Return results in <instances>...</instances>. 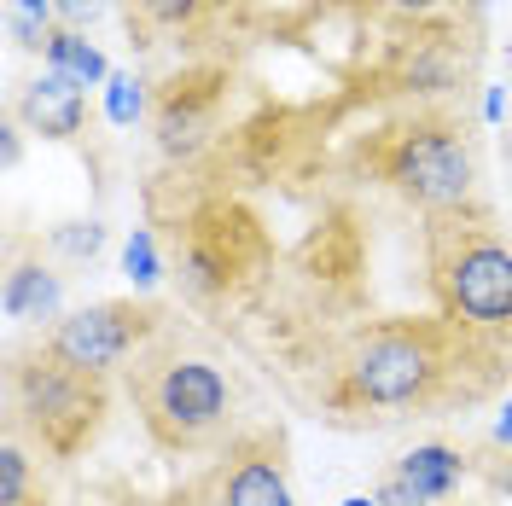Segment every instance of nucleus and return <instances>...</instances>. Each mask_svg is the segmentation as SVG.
Returning a JSON list of instances; mask_svg holds the SVG:
<instances>
[{
    "instance_id": "nucleus-1",
    "label": "nucleus",
    "mask_w": 512,
    "mask_h": 506,
    "mask_svg": "<svg viewBox=\"0 0 512 506\" xmlns=\"http://www.w3.org/2000/svg\"><path fill=\"white\" fill-rule=\"evenodd\" d=\"M431 291L454 332L466 338H507L512 332V251L495 227L472 216H437L425 227Z\"/></svg>"
},
{
    "instance_id": "nucleus-2",
    "label": "nucleus",
    "mask_w": 512,
    "mask_h": 506,
    "mask_svg": "<svg viewBox=\"0 0 512 506\" xmlns=\"http://www.w3.org/2000/svg\"><path fill=\"white\" fill-rule=\"evenodd\" d=\"M367 169L431 222L478 210V152L466 123L454 117H414V123L384 128L367 152Z\"/></svg>"
},
{
    "instance_id": "nucleus-3",
    "label": "nucleus",
    "mask_w": 512,
    "mask_h": 506,
    "mask_svg": "<svg viewBox=\"0 0 512 506\" xmlns=\"http://www.w3.org/2000/svg\"><path fill=\"white\" fill-rule=\"evenodd\" d=\"M448 320H384L355 332L338 367V408H419L448 373Z\"/></svg>"
},
{
    "instance_id": "nucleus-4",
    "label": "nucleus",
    "mask_w": 512,
    "mask_h": 506,
    "mask_svg": "<svg viewBox=\"0 0 512 506\" xmlns=\"http://www.w3.org/2000/svg\"><path fill=\"white\" fill-rule=\"evenodd\" d=\"M128 390L140 402L146 431L163 448H204L233 413V390H227L222 367L204 355H181V349H152L128 367Z\"/></svg>"
},
{
    "instance_id": "nucleus-5",
    "label": "nucleus",
    "mask_w": 512,
    "mask_h": 506,
    "mask_svg": "<svg viewBox=\"0 0 512 506\" xmlns=\"http://www.w3.org/2000/svg\"><path fill=\"white\" fill-rule=\"evenodd\" d=\"M12 402H18V425H30L41 448L76 454L99 431L105 384L94 373H76V367H64V361L35 349V361H24L12 373Z\"/></svg>"
},
{
    "instance_id": "nucleus-6",
    "label": "nucleus",
    "mask_w": 512,
    "mask_h": 506,
    "mask_svg": "<svg viewBox=\"0 0 512 506\" xmlns=\"http://www.w3.org/2000/svg\"><path fill=\"white\" fill-rule=\"evenodd\" d=\"M158 332H163V315L152 303H88V309H70L64 320H53L41 332V355L105 379L111 367H123L128 355L140 344H152Z\"/></svg>"
},
{
    "instance_id": "nucleus-7",
    "label": "nucleus",
    "mask_w": 512,
    "mask_h": 506,
    "mask_svg": "<svg viewBox=\"0 0 512 506\" xmlns=\"http://www.w3.org/2000/svg\"><path fill=\"white\" fill-rule=\"evenodd\" d=\"M204 506H297L286 460H280V443H268V437L239 443L222 466L210 472Z\"/></svg>"
},
{
    "instance_id": "nucleus-8",
    "label": "nucleus",
    "mask_w": 512,
    "mask_h": 506,
    "mask_svg": "<svg viewBox=\"0 0 512 506\" xmlns=\"http://www.w3.org/2000/svg\"><path fill=\"white\" fill-rule=\"evenodd\" d=\"M460 477H466V454L460 448L419 443L384 472V483L373 495H379V506H443L460 489Z\"/></svg>"
},
{
    "instance_id": "nucleus-9",
    "label": "nucleus",
    "mask_w": 512,
    "mask_h": 506,
    "mask_svg": "<svg viewBox=\"0 0 512 506\" xmlns=\"http://www.w3.org/2000/svg\"><path fill=\"white\" fill-rule=\"evenodd\" d=\"M12 117L30 128V134H41V140H76L82 123H88V99H82V88H76L70 76H59V70L41 64V76H30V82L18 88Z\"/></svg>"
},
{
    "instance_id": "nucleus-10",
    "label": "nucleus",
    "mask_w": 512,
    "mask_h": 506,
    "mask_svg": "<svg viewBox=\"0 0 512 506\" xmlns=\"http://www.w3.org/2000/svg\"><path fill=\"white\" fill-rule=\"evenodd\" d=\"M152 134H158V152L163 158H198L216 134V99L192 94V88H169L152 111Z\"/></svg>"
},
{
    "instance_id": "nucleus-11",
    "label": "nucleus",
    "mask_w": 512,
    "mask_h": 506,
    "mask_svg": "<svg viewBox=\"0 0 512 506\" xmlns=\"http://www.w3.org/2000/svg\"><path fill=\"white\" fill-rule=\"evenodd\" d=\"M0 303H6V315L24 320V326H41V320H64V274L53 262H41V256H24L12 251L6 262V285H0Z\"/></svg>"
},
{
    "instance_id": "nucleus-12",
    "label": "nucleus",
    "mask_w": 512,
    "mask_h": 506,
    "mask_svg": "<svg viewBox=\"0 0 512 506\" xmlns=\"http://www.w3.org/2000/svg\"><path fill=\"white\" fill-rule=\"evenodd\" d=\"M41 64L47 70H59V76H70L76 88H94V82H111V64H105V53H99L94 41L82 30H53L47 35V47H41Z\"/></svg>"
},
{
    "instance_id": "nucleus-13",
    "label": "nucleus",
    "mask_w": 512,
    "mask_h": 506,
    "mask_svg": "<svg viewBox=\"0 0 512 506\" xmlns=\"http://www.w3.org/2000/svg\"><path fill=\"white\" fill-rule=\"evenodd\" d=\"M47 245L64 262H94L105 251V227L99 222H59V227H47Z\"/></svg>"
},
{
    "instance_id": "nucleus-14",
    "label": "nucleus",
    "mask_w": 512,
    "mask_h": 506,
    "mask_svg": "<svg viewBox=\"0 0 512 506\" xmlns=\"http://www.w3.org/2000/svg\"><path fill=\"white\" fill-rule=\"evenodd\" d=\"M123 268H128V280L140 285V291H146V285H158V280H163V262H158V239H152L146 227H134V239H128V245H123Z\"/></svg>"
},
{
    "instance_id": "nucleus-15",
    "label": "nucleus",
    "mask_w": 512,
    "mask_h": 506,
    "mask_svg": "<svg viewBox=\"0 0 512 506\" xmlns=\"http://www.w3.org/2000/svg\"><path fill=\"white\" fill-rule=\"evenodd\" d=\"M140 111H146V94H140V82H134V76H123V70H111V82H105V117L128 128L134 117H140Z\"/></svg>"
},
{
    "instance_id": "nucleus-16",
    "label": "nucleus",
    "mask_w": 512,
    "mask_h": 506,
    "mask_svg": "<svg viewBox=\"0 0 512 506\" xmlns=\"http://www.w3.org/2000/svg\"><path fill=\"white\" fill-rule=\"evenodd\" d=\"M198 6H204V0H128V12H140V18L158 24V30H175V24L198 18Z\"/></svg>"
},
{
    "instance_id": "nucleus-17",
    "label": "nucleus",
    "mask_w": 512,
    "mask_h": 506,
    "mask_svg": "<svg viewBox=\"0 0 512 506\" xmlns=\"http://www.w3.org/2000/svg\"><path fill=\"white\" fill-rule=\"evenodd\" d=\"M24 483H30V472H24V448L12 443L6 454H0V506H24Z\"/></svg>"
},
{
    "instance_id": "nucleus-18",
    "label": "nucleus",
    "mask_w": 512,
    "mask_h": 506,
    "mask_svg": "<svg viewBox=\"0 0 512 506\" xmlns=\"http://www.w3.org/2000/svg\"><path fill=\"white\" fill-rule=\"evenodd\" d=\"M105 18V0H59V24L64 30H88Z\"/></svg>"
},
{
    "instance_id": "nucleus-19",
    "label": "nucleus",
    "mask_w": 512,
    "mask_h": 506,
    "mask_svg": "<svg viewBox=\"0 0 512 506\" xmlns=\"http://www.w3.org/2000/svg\"><path fill=\"white\" fill-rule=\"evenodd\" d=\"M384 6H396V12H414V18H425V12H443V6H454V0H384Z\"/></svg>"
},
{
    "instance_id": "nucleus-20",
    "label": "nucleus",
    "mask_w": 512,
    "mask_h": 506,
    "mask_svg": "<svg viewBox=\"0 0 512 506\" xmlns=\"http://www.w3.org/2000/svg\"><path fill=\"white\" fill-rule=\"evenodd\" d=\"M495 443H507V448H512V402H507V413L495 419Z\"/></svg>"
},
{
    "instance_id": "nucleus-21",
    "label": "nucleus",
    "mask_w": 512,
    "mask_h": 506,
    "mask_svg": "<svg viewBox=\"0 0 512 506\" xmlns=\"http://www.w3.org/2000/svg\"><path fill=\"white\" fill-rule=\"evenodd\" d=\"M344 506H379V495H350Z\"/></svg>"
},
{
    "instance_id": "nucleus-22",
    "label": "nucleus",
    "mask_w": 512,
    "mask_h": 506,
    "mask_svg": "<svg viewBox=\"0 0 512 506\" xmlns=\"http://www.w3.org/2000/svg\"><path fill=\"white\" fill-rule=\"evenodd\" d=\"M507 192H512V169H507Z\"/></svg>"
}]
</instances>
